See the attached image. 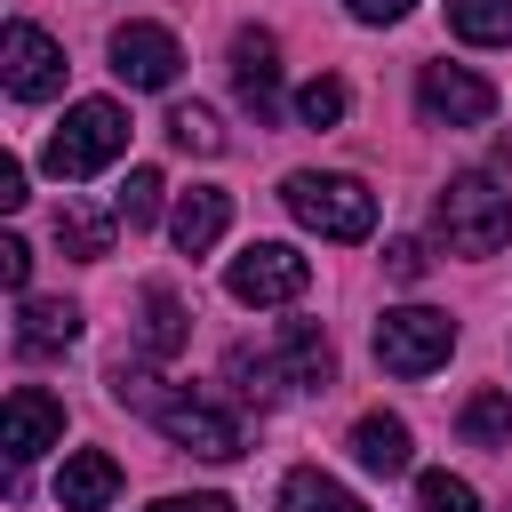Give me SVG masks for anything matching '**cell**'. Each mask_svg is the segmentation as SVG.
I'll use <instances>...</instances> for the list:
<instances>
[{"instance_id":"29","label":"cell","mask_w":512,"mask_h":512,"mask_svg":"<svg viewBox=\"0 0 512 512\" xmlns=\"http://www.w3.org/2000/svg\"><path fill=\"white\" fill-rule=\"evenodd\" d=\"M344 8H352L360 24H400V16L416 8V0H344Z\"/></svg>"},{"instance_id":"31","label":"cell","mask_w":512,"mask_h":512,"mask_svg":"<svg viewBox=\"0 0 512 512\" xmlns=\"http://www.w3.org/2000/svg\"><path fill=\"white\" fill-rule=\"evenodd\" d=\"M152 512H232V496H160Z\"/></svg>"},{"instance_id":"28","label":"cell","mask_w":512,"mask_h":512,"mask_svg":"<svg viewBox=\"0 0 512 512\" xmlns=\"http://www.w3.org/2000/svg\"><path fill=\"white\" fill-rule=\"evenodd\" d=\"M384 264H392V280H424V264H432V256H424L416 240H392V248H384Z\"/></svg>"},{"instance_id":"22","label":"cell","mask_w":512,"mask_h":512,"mask_svg":"<svg viewBox=\"0 0 512 512\" xmlns=\"http://www.w3.org/2000/svg\"><path fill=\"white\" fill-rule=\"evenodd\" d=\"M168 144H176V152L216 160V152H224V128H216V112H208V104H176V112H168Z\"/></svg>"},{"instance_id":"12","label":"cell","mask_w":512,"mask_h":512,"mask_svg":"<svg viewBox=\"0 0 512 512\" xmlns=\"http://www.w3.org/2000/svg\"><path fill=\"white\" fill-rule=\"evenodd\" d=\"M112 496H120V464H112L104 448H72L64 472H56V504H64V512H104Z\"/></svg>"},{"instance_id":"17","label":"cell","mask_w":512,"mask_h":512,"mask_svg":"<svg viewBox=\"0 0 512 512\" xmlns=\"http://www.w3.org/2000/svg\"><path fill=\"white\" fill-rule=\"evenodd\" d=\"M280 512H368L344 480H328L320 464H296L288 480H280Z\"/></svg>"},{"instance_id":"14","label":"cell","mask_w":512,"mask_h":512,"mask_svg":"<svg viewBox=\"0 0 512 512\" xmlns=\"http://www.w3.org/2000/svg\"><path fill=\"white\" fill-rule=\"evenodd\" d=\"M16 344H24V352H64V344H80V304L16 296Z\"/></svg>"},{"instance_id":"1","label":"cell","mask_w":512,"mask_h":512,"mask_svg":"<svg viewBox=\"0 0 512 512\" xmlns=\"http://www.w3.org/2000/svg\"><path fill=\"white\" fill-rule=\"evenodd\" d=\"M280 200H288V216H296L304 232H320V240H368V232H376V192H368L360 176H344V168H296V176L280 184Z\"/></svg>"},{"instance_id":"25","label":"cell","mask_w":512,"mask_h":512,"mask_svg":"<svg viewBox=\"0 0 512 512\" xmlns=\"http://www.w3.org/2000/svg\"><path fill=\"white\" fill-rule=\"evenodd\" d=\"M112 216H120L128 232H144V224L160 216V168H128V184L112 192Z\"/></svg>"},{"instance_id":"27","label":"cell","mask_w":512,"mask_h":512,"mask_svg":"<svg viewBox=\"0 0 512 512\" xmlns=\"http://www.w3.org/2000/svg\"><path fill=\"white\" fill-rule=\"evenodd\" d=\"M0 280H8V296H24V280H32V248H24L16 232L0 240Z\"/></svg>"},{"instance_id":"23","label":"cell","mask_w":512,"mask_h":512,"mask_svg":"<svg viewBox=\"0 0 512 512\" xmlns=\"http://www.w3.org/2000/svg\"><path fill=\"white\" fill-rule=\"evenodd\" d=\"M56 240H64V256H80V264L112 256V224L88 216V208H56Z\"/></svg>"},{"instance_id":"18","label":"cell","mask_w":512,"mask_h":512,"mask_svg":"<svg viewBox=\"0 0 512 512\" xmlns=\"http://www.w3.org/2000/svg\"><path fill=\"white\" fill-rule=\"evenodd\" d=\"M144 352H152V360H176V352H184V304H176L168 280L144 288Z\"/></svg>"},{"instance_id":"11","label":"cell","mask_w":512,"mask_h":512,"mask_svg":"<svg viewBox=\"0 0 512 512\" xmlns=\"http://www.w3.org/2000/svg\"><path fill=\"white\" fill-rule=\"evenodd\" d=\"M232 96L256 112V128L280 120V40L272 32H240L232 40Z\"/></svg>"},{"instance_id":"19","label":"cell","mask_w":512,"mask_h":512,"mask_svg":"<svg viewBox=\"0 0 512 512\" xmlns=\"http://www.w3.org/2000/svg\"><path fill=\"white\" fill-rule=\"evenodd\" d=\"M464 440L472 448H512V392H496V384H480L472 400H464Z\"/></svg>"},{"instance_id":"15","label":"cell","mask_w":512,"mask_h":512,"mask_svg":"<svg viewBox=\"0 0 512 512\" xmlns=\"http://www.w3.org/2000/svg\"><path fill=\"white\" fill-rule=\"evenodd\" d=\"M272 360H280L288 384H328V376H336V344H328L312 320H288V328L272 336Z\"/></svg>"},{"instance_id":"10","label":"cell","mask_w":512,"mask_h":512,"mask_svg":"<svg viewBox=\"0 0 512 512\" xmlns=\"http://www.w3.org/2000/svg\"><path fill=\"white\" fill-rule=\"evenodd\" d=\"M112 72H120L128 88H168V80L184 72V48H176L168 24H120V32H112Z\"/></svg>"},{"instance_id":"16","label":"cell","mask_w":512,"mask_h":512,"mask_svg":"<svg viewBox=\"0 0 512 512\" xmlns=\"http://www.w3.org/2000/svg\"><path fill=\"white\" fill-rule=\"evenodd\" d=\"M408 448H416V440H408L400 416H360V424H352V456H360L368 472H384V480L408 472Z\"/></svg>"},{"instance_id":"5","label":"cell","mask_w":512,"mask_h":512,"mask_svg":"<svg viewBox=\"0 0 512 512\" xmlns=\"http://www.w3.org/2000/svg\"><path fill=\"white\" fill-rule=\"evenodd\" d=\"M224 288L240 296V304H296L304 288H312V256H296L288 240H248L240 256H232V272H224Z\"/></svg>"},{"instance_id":"30","label":"cell","mask_w":512,"mask_h":512,"mask_svg":"<svg viewBox=\"0 0 512 512\" xmlns=\"http://www.w3.org/2000/svg\"><path fill=\"white\" fill-rule=\"evenodd\" d=\"M32 192H24V160H0V208H24Z\"/></svg>"},{"instance_id":"21","label":"cell","mask_w":512,"mask_h":512,"mask_svg":"<svg viewBox=\"0 0 512 512\" xmlns=\"http://www.w3.org/2000/svg\"><path fill=\"white\" fill-rule=\"evenodd\" d=\"M344 112H352V88H344L336 72H320V80L296 88V120H304V128H336Z\"/></svg>"},{"instance_id":"20","label":"cell","mask_w":512,"mask_h":512,"mask_svg":"<svg viewBox=\"0 0 512 512\" xmlns=\"http://www.w3.org/2000/svg\"><path fill=\"white\" fill-rule=\"evenodd\" d=\"M448 32L472 48H496L512 40V0H448Z\"/></svg>"},{"instance_id":"4","label":"cell","mask_w":512,"mask_h":512,"mask_svg":"<svg viewBox=\"0 0 512 512\" xmlns=\"http://www.w3.org/2000/svg\"><path fill=\"white\" fill-rule=\"evenodd\" d=\"M448 352H456V320L432 304H392L376 320V360L392 376H432V368H448Z\"/></svg>"},{"instance_id":"2","label":"cell","mask_w":512,"mask_h":512,"mask_svg":"<svg viewBox=\"0 0 512 512\" xmlns=\"http://www.w3.org/2000/svg\"><path fill=\"white\" fill-rule=\"evenodd\" d=\"M432 224L456 256H496L512 240V192L496 176H448L432 200Z\"/></svg>"},{"instance_id":"13","label":"cell","mask_w":512,"mask_h":512,"mask_svg":"<svg viewBox=\"0 0 512 512\" xmlns=\"http://www.w3.org/2000/svg\"><path fill=\"white\" fill-rule=\"evenodd\" d=\"M224 224H232V192H216V184H192V192L176 200V216H168V232H176L184 256H208V248L224 240Z\"/></svg>"},{"instance_id":"9","label":"cell","mask_w":512,"mask_h":512,"mask_svg":"<svg viewBox=\"0 0 512 512\" xmlns=\"http://www.w3.org/2000/svg\"><path fill=\"white\" fill-rule=\"evenodd\" d=\"M56 440H64V400H56V392H40V384H16V392H8V408H0V448H8V464L48 456Z\"/></svg>"},{"instance_id":"6","label":"cell","mask_w":512,"mask_h":512,"mask_svg":"<svg viewBox=\"0 0 512 512\" xmlns=\"http://www.w3.org/2000/svg\"><path fill=\"white\" fill-rule=\"evenodd\" d=\"M152 424L176 440V448H192V456H208V464H232L240 448H248V432H240V416L232 408H216V400H200V392H160V408H152Z\"/></svg>"},{"instance_id":"26","label":"cell","mask_w":512,"mask_h":512,"mask_svg":"<svg viewBox=\"0 0 512 512\" xmlns=\"http://www.w3.org/2000/svg\"><path fill=\"white\" fill-rule=\"evenodd\" d=\"M416 504H424V512H480V488L456 480V472H424V480H416Z\"/></svg>"},{"instance_id":"24","label":"cell","mask_w":512,"mask_h":512,"mask_svg":"<svg viewBox=\"0 0 512 512\" xmlns=\"http://www.w3.org/2000/svg\"><path fill=\"white\" fill-rule=\"evenodd\" d=\"M224 368H232V384H240L248 400H280V392H288L280 360H272V352H256V344H232V360H224Z\"/></svg>"},{"instance_id":"8","label":"cell","mask_w":512,"mask_h":512,"mask_svg":"<svg viewBox=\"0 0 512 512\" xmlns=\"http://www.w3.org/2000/svg\"><path fill=\"white\" fill-rule=\"evenodd\" d=\"M416 104H424V120H440V128H480V120L496 112V88H488L472 64H424V72H416Z\"/></svg>"},{"instance_id":"3","label":"cell","mask_w":512,"mask_h":512,"mask_svg":"<svg viewBox=\"0 0 512 512\" xmlns=\"http://www.w3.org/2000/svg\"><path fill=\"white\" fill-rule=\"evenodd\" d=\"M128 152V112L112 104V96H80L64 120H56V136H48V176H64V184H80V176H96V168H112Z\"/></svg>"},{"instance_id":"7","label":"cell","mask_w":512,"mask_h":512,"mask_svg":"<svg viewBox=\"0 0 512 512\" xmlns=\"http://www.w3.org/2000/svg\"><path fill=\"white\" fill-rule=\"evenodd\" d=\"M0 80H8V96H24V104H48L56 88H64V48L40 32V24H8L0 32Z\"/></svg>"}]
</instances>
